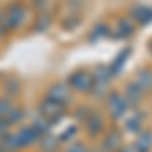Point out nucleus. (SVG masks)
<instances>
[{
	"label": "nucleus",
	"instance_id": "nucleus-4",
	"mask_svg": "<svg viewBox=\"0 0 152 152\" xmlns=\"http://www.w3.org/2000/svg\"><path fill=\"white\" fill-rule=\"evenodd\" d=\"M37 110H39V114L43 118H47L49 122H51V126H55L61 118L67 114V107L65 105L57 104V102H53V99H49V97H43L39 105H37Z\"/></svg>",
	"mask_w": 152,
	"mask_h": 152
},
{
	"label": "nucleus",
	"instance_id": "nucleus-12",
	"mask_svg": "<svg viewBox=\"0 0 152 152\" xmlns=\"http://www.w3.org/2000/svg\"><path fill=\"white\" fill-rule=\"evenodd\" d=\"M130 18L134 24H148L152 23V6H144V4H134L130 8Z\"/></svg>",
	"mask_w": 152,
	"mask_h": 152
},
{
	"label": "nucleus",
	"instance_id": "nucleus-2",
	"mask_svg": "<svg viewBox=\"0 0 152 152\" xmlns=\"http://www.w3.org/2000/svg\"><path fill=\"white\" fill-rule=\"evenodd\" d=\"M105 110H107V114L112 118V122H120L128 114L130 105L126 102V97L122 95V91H110L105 95Z\"/></svg>",
	"mask_w": 152,
	"mask_h": 152
},
{
	"label": "nucleus",
	"instance_id": "nucleus-23",
	"mask_svg": "<svg viewBox=\"0 0 152 152\" xmlns=\"http://www.w3.org/2000/svg\"><path fill=\"white\" fill-rule=\"evenodd\" d=\"M99 37H110V26H107L105 23L95 24V26H94V31L89 33V41H97Z\"/></svg>",
	"mask_w": 152,
	"mask_h": 152
},
{
	"label": "nucleus",
	"instance_id": "nucleus-17",
	"mask_svg": "<svg viewBox=\"0 0 152 152\" xmlns=\"http://www.w3.org/2000/svg\"><path fill=\"white\" fill-rule=\"evenodd\" d=\"M39 148L43 152H55V150H59L61 148V142H59V138L57 136H51V134H47V136H41L39 138Z\"/></svg>",
	"mask_w": 152,
	"mask_h": 152
},
{
	"label": "nucleus",
	"instance_id": "nucleus-7",
	"mask_svg": "<svg viewBox=\"0 0 152 152\" xmlns=\"http://www.w3.org/2000/svg\"><path fill=\"white\" fill-rule=\"evenodd\" d=\"M83 124H85V126H83V128H85V134H87L89 138H99L105 130H107L105 128V118L102 116L97 110H94L89 116L85 118Z\"/></svg>",
	"mask_w": 152,
	"mask_h": 152
},
{
	"label": "nucleus",
	"instance_id": "nucleus-5",
	"mask_svg": "<svg viewBox=\"0 0 152 152\" xmlns=\"http://www.w3.org/2000/svg\"><path fill=\"white\" fill-rule=\"evenodd\" d=\"M94 75V87H91V95L95 97H105L107 91H110V83H112V75H110V69L107 67H97V69L91 73Z\"/></svg>",
	"mask_w": 152,
	"mask_h": 152
},
{
	"label": "nucleus",
	"instance_id": "nucleus-18",
	"mask_svg": "<svg viewBox=\"0 0 152 152\" xmlns=\"http://www.w3.org/2000/svg\"><path fill=\"white\" fill-rule=\"evenodd\" d=\"M33 130H35L39 136H47V134H51V130H53V126H51V122H49L47 118H43L41 114L39 116H35V120H33Z\"/></svg>",
	"mask_w": 152,
	"mask_h": 152
},
{
	"label": "nucleus",
	"instance_id": "nucleus-15",
	"mask_svg": "<svg viewBox=\"0 0 152 152\" xmlns=\"http://www.w3.org/2000/svg\"><path fill=\"white\" fill-rule=\"evenodd\" d=\"M134 150L136 152H150L152 150V132L150 130H140L134 138Z\"/></svg>",
	"mask_w": 152,
	"mask_h": 152
},
{
	"label": "nucleus",
	"instance_id": "nucleus-14",
	"mask_svg": "<svg viewBox=\"0 0 152 152\" xmlns=\"http://www.w3.org/2000/svg\"><path fill=\"white\" fill-rule=\"evenodd\" d=\"M132 55V49L126 47L120 51V55H116V59L112 61V65H107V69H110V75L112 77H118L120 73H122V69H124V65L128 63V57Z\"/></svg>",
	"mask_w": 152,
	"mask_h": 152
},
{
	"label": "nucleus",
	"instance_id": "nucleus-11",
	"mask_svg": "<svg viewBox=\"0 0 152 152\" xmlns=\"http://www.w3.org/2000/svg\"><path fill=\"white\" fill-rule=\"evenodd\" d=\"M122 95L126 97V102H128L130 107H134V110H136V107H140V104L144 102V95H146V94H144V91H142L134 81H128L126 85H124Z\"/></svg>",
	"mask_w": 152,
	"mask_h": 152
},
{
	"label": "nucleus",
	"instance_id": "nucleus-19",
	"mask_svg": "<svg viewBox=\"0 0 152 152\" xmlns=\"http://www.w3.org/2000/svg\"><path fill=\"white\" fill-rule=\"evenodd\" d=\"M142 130V112H136L132 118L126 120V132L130 134H138Z\"/></svg>",
	"mask_w": 152,
	"mask_h": 152
},
{
	"label": "nucleus",
	"instance_id": "nucleus-8",
	"mask_svg": "<svg viewBox=\"0 0 152 152\" xmlns=\"http://www.w3.org/2000/svg\"><path fill=\"white\" fill-rule=\"evenodd\" d=\"M12 134H14V140H16V148H18V150H24V148L35 146L37 142H39V138H41L35 130H33L31 124H28V126H20L16 132H12Z\"/></svg>",
	"mask_w": 152,
	"mask_h": 152
},
{
	"label": "nucleus",
	"instance_id": "nucleus-26",
	"mask_svg": "<svg viewBox=\"0 0 152 152\" xmlns=\"http://www.w3.org/2000/svg\"><path fill=\"white\" fill-rule=\"evenodd\" d=\"M91 148L85 144V142H77V140H71L69 142V146L65 148L63 152H89Z\"/></svg>",
	"mask_w": 152,
	"mask_h": 152
},
{
	"label": "nucleus",
	"instance_id": "nucleus-3",
	"mask_svg": "<svg viewBox=\"0 0 152 152\" xmlns=\"http://www.w3.org/2000/svg\"><path fill=\"white\" fill-rule=\"evenodd\" d=\"M67 85L71 87V91H75V94L89 95L91 94V87H94V75H91V71L77 69L67 77Z\"/></svg>",
	"mask_w": 152,
	"mask_h": 152
},
{
	"label": "nucleus",
	"instance_id": "nucleus-21",
	"mask_svg": "<svg viewBox=\"0 0 152 152\" xmlns=\"http://www.w3.org/2000/svg\"><path fill=\"white\" fill-rule=\"evenodd\" d=\"M4 91H6V97H14V95L20 94V81L16 77H8L4 81Z\"/></svg>",
	"mask_w": 152,
	"mask_h": 152
},
{
	"label": "nucleus",
	"instance_id": "nucleus-1",
	"mask_svg": "<svg viewBox=\"0 0 152 152\" xmlns=\"http://www.w3.org/2000/svg\"><path fill=\"white\" fill-rule=\"evenodd\" d=\"M26 16H28V10L23 2H10L6 6V10L2 12V20H0V26L2 31L8 35V33H16L20 31L26 23Z\"/></svg>",
	"mask_w": 152,
	"mask_h": 152
},
{
	"label": "nucleus",
	"instance_id": "nucleus-16",
	"mask_svg": "<svg viewBox=\"0 0 152 152\" xmlns=\"http://www.w3.org/2000/svg\"><path fill=\"white\" fill-rule=\"evenodd\" d=\"M53 24V16H51V12L45 10V12H39L37 14V20L35 24H33V33H47L49 31V26Z\"/></svg>",
	"mask_w": 152,
	"mask_h": 152
},
{
	"label": "nucleus",
	"instance_id": "nucleus-28",
	"mask_svg": "<svg viewBox=\"0 0 152 152\" xmlns=\"http://www.w3.org/2000/svg\"><path fill=\"white\" fill-rule=\"evenodd\" d=\"M10 124H8V120H6V116H0V138L4 136V134H8L10 132Z\"/></svg>",
	"mask_w": 152,
	"mask_h": 152
},
{
	"label": "nucleus",
	"instance_id": "nucleus-25",
	"mask_svg": "<svg viewBox=\"0 0 152 152\" xmlns=\"http://www.w3.org/2000/svg\"><path fill=\"white\" fill-rule=\"evenodd\" d=\"M91 112H94V107H91V105H77V110L73 112V118H75L77 122H83V120L89 116Z\"/></svg>",
	"mask_w": 152,
	"mask_h": 152
},
{
	"label": "nucleus",
	"instance_id": "nucleus-24",
	"mask_svg": "<svg viewBox=\"0 0 152 152\" xmlns=\"http://www.w3.org/2000/svg\"><path fill=\"white\" fill-rule=\"evenodd\" d=\"M77 132H79V126H75V124H71L69 128L65 130L61 136H57L59 142L63 144V142H71V140H75V136H77Z\"/></svg>",
	"mask_w": 152,
	"mask_h": 152
},
{
	"label": "nucleus",
	"instance_id": "nucleus-20",
	"mask_svg": "<svg viewBox=\"0 0 152 152\" xmlns=\"http://www.w3.org/2000/svg\"><path fill=\"white\" fill-rule=\"evenodd\" d=\"M24 116H26V112H24L23 107L12 105V110L6 114V120H8V124H10V126H16V124H23Z\"/></svg>",
	"mask_w": 152,
	"mask_h": 152
},
{
	"label": "nucleus",
	"instance_id": "nucleus-10",
	"mask_svg": "<svg viewBox=\"0 0 152 152\" xmlns=\"http://www.w3.org/2000/svg\"><path fill=\"white\" fill-rule=\"evenodd\" d=\"M134 28H136V24L132 18H118V23L114 26H110V37H114L118 41H124V39H130V37L134 35Z\"/></svg>",
	"mask_w": 152,
	"mask_h": 152
},
{
	"label": "nucleus",
	"instance_id": "nucleus-31",
	"mask_svg": "<svg viewBox=\"0 0 152 152\" xmlns=\"http://www.w3.org/2000/svg\"><path fill=\"white\" fill-rule=\"evenodd\" d=\"M89 152H104V150H102V146H99V148H95V150H89Z\"/></svg>",
	"mask_w": 152,
	"mask_h": 152
},
{
	"label": "nucleus",
	"instance_id": "nucleus-6",
	"mask_svg": "<svg viewBox=\"0 0 152 152\" xmlns=\"http://www.w3.org/2000/svg\"><path fill=\"white\" fill-rule=\"evenodd\" d=\"M45 97H49V99H53L61 105H67L71 104V87L67 85V81H55L47 87Z\"/></svg>",
	"mask_w": 152,
	"mask_h": 152
},
{
	"label": "nucleus",
	"instance_id": "nucleus-13",
	"mask_svg": "<svg viewBox=\"0 0 152 152\" xmlns=\"http://www.w3.org/2000/svg\"><path fill=\"white\" fill-rule=\"evenodd\" d=\"M134 83L140 87L144 94H150L152 91V69L150 67H140L134 75Z\"/></svg>",
	"mask_w": 152,
	"mask_h": 152
},
{
	"label": "nucleus",
	"instance_id": "nucleus-27",
	"mask_svg": "<svg viewBox=\"0 0 152 152\" xmlns=\"http://www.w3.org/2000/svg\"><path fill=\"white\" fill-rule=\"evenodd\" d=\"M12 99L10 97H0V116H6L8 112L12 110Z\"/></svg>",
	"mask_w": 152,
	"mask_h": 152
},
{
	"label": "nucleus",
	"instance_id": "nucleus-29",
	"mask_svg": "<svg viewBox=\"0 0 152 152\" xmlns=\"http://www.w3.org/2000/svg\"><path fill=\"white\" fill-rule=\"evenodd\" d=\"M51 2H53V0H33L37 12H45L49 8V4H51Z\"/></svg>",
	"mask_w": 152,
	"mask_h": 152
},
{
	"label": "nucleus",
	"instance_id": "nucleus-22",
	"mask_svg": "<svg viewBox=\"0 0 152 152\" xmlns=\"http://www.w3.org/2000/svg\"><path fill=\"white\" fill-rule=\"evenodd\" d=\"M0 146H2L6 152H16V150H18V148H16V140H14V134H12V132L4 134V136L0 138Z\"/></svg>",
	"mask_w": 152,
	"mask_h": 152
},
{
	"label": "nucleus",
	"instance_id": "nucleus-33",
	"mask_svg": "<svg viewBox=\"0 0 152 152\" xmlns=\"http://www.w3.org/2000/svg\"><path fill=\"white\" fill-rule=\"evenodd\" d=\"M0 20H2V10H0Z\"/></svg>",
	"mask_w": 152,
	"mask_h": 152
},
{
	"label": "nucleus",
	"instance_id": "nucleus-32",
	"mask_svg": "<svg viewBox=\"0 0 152 152\" xmlns=\"http://www.w3.org/2000/svg\"><path fill=\"white\" fill-rule=\"evenodd\" d=\"M148 49H150V53H152V41H150V45H148Z\"/></svg>",
	"mask_w": 152,
	"mask_h": 152
},
{
	"label": "nucleus",
	"instance_id": "nucleus-30",
	"mask_svg": "<svg viewBox=\"0 0 152 152\" xmlns=\"http://www.w3.org/2000/svg\"><path fill=\"white\" fill-rule=\"evenodd\" d=\"M116 152H136V150H134V146H132V144H122Z\"/></svg>",
	"mask_w": 152,
	"mask_h": 152
},
{
	"label": "nucleus",
	"instance_id": "nucleus-9",
	"mask_svg": "<svg viewBox=\"0 0 152 152\" xmlns=\"http://www.w3.org/2000/svg\"><path fill=\"white\" fill-rule=\"evenodd\" d=\"M124 144V136L118 128H110L102 134V150L104 152H116L120 146Z\"/></svg>",
	"mask_w": 152,
	"mask_h": 152
}]
</instances>
